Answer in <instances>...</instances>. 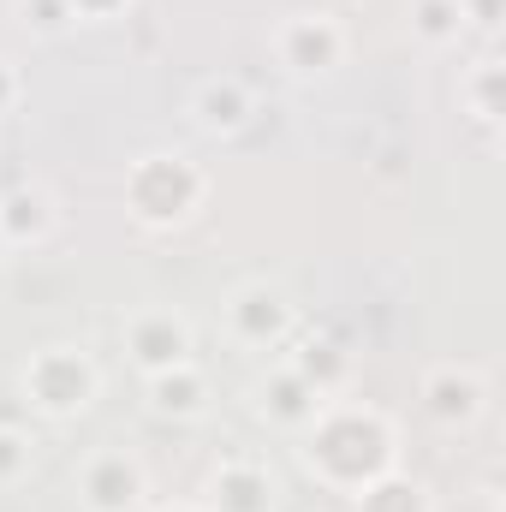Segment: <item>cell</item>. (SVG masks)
<instances>
[{
	"label": "cell",
	"mask_w": 506,
	"mask_h": 512,
	"mask_svg": "<svg viewBox=\"0 0 506 512\" xmlns=\"http://www.w3.org/2000/svg\"><path fill=\"white\" fill-rule=\"evenodd\" d=\"M143 393H149V411H155V417H173V423H191V417L209 411V376H203L197 364L143 376Z\"/></svg>",
	"instance_id": "obj_14"
},
{
	"label": "cell",
	"mask_w": 506,
	"mask_h": 512,
	"mask_svg": "<svg viewBox=\"0 0 506 512\" xmlns=\"http://www.w3.org/2000/svg\"><path fill=\"white\" fill-rule=\"evenodd\" d=\"M203 197H209V173L185 149H149L126 167V215L143 233L185 227L203 209Z\"/></svg>",
	"instance_id": "obj_2"
},
{
	"label": "cell",
	"mask_w": 506,
	"mask_h": 512,
	"mask_svg": "<svg viewBox=\"0 0 506 512\" xmlns=\"http://www.w3.org/2000/svg\"><path fill=\"white\" fill-rule=\"evenodd\" d=\"M346 48H352L346 24L334 12H322V6L316 12H286L274 24V60L292 78H328V72H340L346 66Z\"/></svg>",
	"instance_id": "obj_4"
},
{
	"label": "cell",
	"mask_w": 506,
	"mask_h": 512,
	"mask_svg": "<svg viewBox=\"0 0 506 512\" xmlns=\"http://www.w3.org/2000/svg\"><path fill=\"white\" fill-rule=\"evenodd\" d=\"M322 405H328V399L304 382V376H292L286 364H274V370L262 376V387H256V417H262L268 429H280V435H304Z\"/></svg>",
	"instance_id": "obj_11"
},
{
	"label": "cell",
	"mask_w": 506,
	"mask_h": 512,
	"mask_svg": "<svg viewBox=\"0 0 506 512\" xmlns=\"http://www.w3.org/2000/svg\"><path fill=\"white\" fill-rule=\"evenodd\" d=\"M459 18H465V30H477V36H501L506 24V0H459Z\"/></svg>",
	"instance_id": "obj_20"
},
{
	"label": "cell",
	"mask_w": 506,
	"mask_h": 512,
	"mask_svg": "<svg viewBox=\"0 0 506 512\" xmlns=\"http://www.w3.org/2000/svg\"><path fill=\"white\" fill-rule=\"evenodd\" d=\"M0 256H6V239H0Z\"/></svg>",
	"instance_id": "obj_24"
},
{
	"label": "cell",
	"mask_w": 506,
	"mask_h": 512,
	"mask_svg": "<svg viewBox=\"0 0 506 512\" xmlns=\"http://www.w3.org/2000/svg\"><path fill=\"white\" fill-rule=\"evenodd\" d=\"M459 102H465V114H471L477 131H489V137L501 131V120H506V60L501 54H483L477 66H465Z\"/></svg>",
	"instance_id": "obj_15"
},
{
	"label": "cell",
	"mask_w": 506,
	"mask_h": 512,
	"mask_svg": "<svg viewBox=\"0 0 506 512\" xmlns=\"http://www.w3.org/2000/svg\"><path fill=\"white\" fill-rule=\"evenodd\" d=\"M18 18H24L36 36H66V30H72V6H66V0H18Z\"/></svg>",
	"instance_id": "obj_19"
},
{
	"label": "cell",
	"mask_w": 506,
	"mask_h": 512,
	"mask_svg": "<svg viewBox=\"0 0 506 512\" xmlns=\"http://www.w3.org/2000/svg\"><path fill=\"white\" fill-rule=\"evenodd\" d=\"M185 114H191V126L203 131V137H239L256 120V96L239 72H221V78H203L191 90Z\"/></svg>",
	"instance_id": "obj_10"
},
{
	"label": "cell",
	"mask_w": 506,
	"mask_h": 512,
	"mask_svg": "<svg viewBox=\"0 0 506 512\" xmlns=\"http://www.w3.org/2000/svg\"><path fill=\"white\" fill-rule=\"evenodd\" d=\"M54 233V191L48 185H6L0 191V239L6 251H30V245H48Z\"/></svg>",
	"instance_id": "obj_12"
},
{
	"label": "cell",
	"mask_w": 506,
	"mask_h": 512,
	"mask_svg": "<svg viewBox=\"0 0 506 512\" xmlns=\"http://www.w3.org/2000/svg\"><path fill=\"white\" fill-rule=\"evenodd\" d=\"M72 6V24H108V18H120L131 0H66Z\"/></svg>",
	"instance_id": "obj_21"
},
{
	"label": "cell",
	"mask_w": 506,
	"mask_h": 512,
	"mask_svg": "<svg viewBox=\"0 0 506 512\" xmlns=\"http://www.w3.org/2000/svg\"><path fill=\"white\" fill-rule=\"evenodd\" d=\"M155 512H203V501H173V507H155Z\"/></svg>",
	"instance_id": "obj_23"
},
{
	"label": "cell",
	"mask_w": 506,
	"mask_h": 512,
	"mask_svg": "<svg viewBox=\"0 0 506 512\" xmlns=\"http://www.w3.org/2000/svg\"><path fill=\"white\" fill-rule=\"evenodd\" d=\"M36 471V435L30 423H0V489H18Z\"/></svg>",
	"instance_id": "obj_18"
},
{
	"label": "cell",
	"mask_w": 506,
	"mask_h": 512,
	"mask_svg": "<svg viewBox=\"0 0 506 512\" xmlns=\"http://www.w3.org/2000/svg\"><path fill=\"white\" fill-rule=\"evenodd\" d=\"M417 405H423V417H429L435 429L459 435V429H471V423L489 411V376H483L477 364H459V358L429 364L423 382H417Z\"/></svg>",
	"instance_id": "obj_7"
},
{
	"label": "cell",
	"mask_w": 506,
	"mask_h": 512,
	"mask_svg": "<svg viewBox=\"0 0 506 512\" xmlns=\"http://www.w3.org/2000/svg\"><path fill=\"white\" fill-rule=\"evenodd\" d=\"M411 36L423 48H453L465 36V18H459V0H411Z\"/></svg>",
	"instance_id": "obj_17"
},
{
	"label": "cell",
	"mask_w": 506,
	"mask_h": 512,
	"mask_svg": "<svg viewBox=\"0 0 506 512\" xmlns=\"http://www.w3.org/2000/svg\"><path fill=\"white\" fill-rule=\"evenodd\" d=\"M298 459L304 471L334 489V495H358L364 483H376L381 471L399 465V429L381 405L364 399H328L310 429L298 435Z\"/></svg>",
	"instance_id": "obj_1"
},
{
	"label": "cell",
	"mask_w": 506,
	"mask_h": 512,
	"mask_svg": "<svg viewBox=\"0 0 506 512\" xmlns=\"http://www.w3.org/2000/svg\"><path fill=\"white\" fill-rule=\"evenodd\" d=\"M78 501L84 512H143L149 501V471L131 447H102L78 471Z\"/></svg>",
	"instance_id": "obj_8"
},
{
	"label": "cell",
	"mask_w": 506,
	"mask_h": 512,
	"mask_svg": "<svg viewBox=\"0 0 506 512\" xmlns=\"http://www.w3.org/2000/svg\"><path fill=\"white\" fill-rule=\"evenodd\" d=\"M18 102H24V72L0 54V120H6V114H18Z\"/></svg>",
	"instance_id": "obj_22"
},
{
	"label": "cell",
	"mask_w": 506,
	"mask_h": 512,
	"mask_svg": "<svg viewBox=\"0 0 506 512\" xmlns=\"http://www.w3.org/2000/svg\"><path fill=\"white\" fill-rule=\"evenodd\" d=\"M352 512H435V495H429L423 477L393 465V471H381L376 483H364L352 495Z\"/></svg>",
	"instance_id": "obj_16"
},
{
	"label": "cell",
	"mask_w": 506,
	"mask_h": 512,
	"mask_svg": "<svg viewBox=\"0 0 506 512\" xmlns=\"http://www.w3.org/2000/svg\"><path fill=\"white\" fill-rule=\"evenodd\" d=\"M292 376H304V382L316 387L322 399H340L346 382H352V352L340 346V340H322V334H310V340H292V352L280 358Z\"/></svg>",
	"instance_id": "obj_13"
},
{
	"label": "cell",
	"mask_w": 506,
	"mask_h": 512,
	"mask_svg": "<svg viewBox=\"0 0 506 512\" xmlns=\"http://www.w3.org/2000/svg\"><path fill=\"white\" fill-rule=\"evenodd\" d=\"M274 507H280L274 471L251 453H227L203 483V512H274Z\"/></svg>",
	"instance_id": "obj_9"
},
{
	"label": "cell",
	"mask_w": 506,
	"mask_h": 512,
	"mask_svg": "<svg viewBox=\"0 0 506 512\" xmlns=\"http://www.w3.org/2000/svg\"><path fill=\"white\" fill-rule=\"evenodd\" d=\"M221 316H227V334H233L239 346H256V352L286 346L292 328H298V304H292L286 286H274V280H239V286L227 292Z\"/></svg>",
	"instance_id": "obj_6"
},
{
	"label": "cell",
	"mask_w": 506,
	"mask_h": 512,
	"mask_svg": "<svg viewBox=\"0 0 506 512\" xmlns=\"http://www.w3.org/2000/svg\"><path fill=\"white\" fill-rule=\"evenodd\" d=\"M120 334H126V358H131L137 376H161V370L197 364V358H191V352H197V328H191V316L173 310V304H143V310H131Z\"/></svg>",
	"instance_id": "obj_5"
},
{
	"label": "cell",
	"mask_w": 506,
	"mask_h": 512,
	"mask_svg": "<svg viewBox=\"0 0 506 512\" xmlns=\"http://www.w3.org/2000/svg\"><path fill=\"white\" fill-rule=\"evenodd\" d=\"M18 387H24V411L48 417V423H72L84 417L96 399H102V364L84 352V346H36L18 370Z\"/></svg>",
	"instance_id": "obj_3"
}]
</instances>
